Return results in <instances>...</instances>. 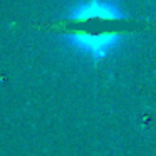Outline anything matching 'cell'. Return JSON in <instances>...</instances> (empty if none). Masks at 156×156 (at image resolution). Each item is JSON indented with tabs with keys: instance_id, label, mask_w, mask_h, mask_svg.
<instances>
[{
	"instance_id": "cell-1",
	"label": "cell",
	"mask_w": 156,
	"mask_h": 156,
	"mask_svg": "<svg viewBox=\"0 0 156 156\" xmlns=\"http://www.w3.org/2000/svg\"><path fill=\"white\" fill-rule=\"evenodd\" d=\"M71 45L79 49L84 54H89L92 59H104L121 41V32H87V30H69L66 34Z\"/></svg>"
},
{
	"instance_id": "cell-2",
	"label": "cell",
	"mask_w": 156,
	"mask_h": 156,
	"mask_svg": "<svg viewBox=\"0 0 156 156\" xmlns=\"http://www.w3.org/2000/svg\"><path fill=\"white\" fill-rule=\"evenodd\" d=\"M92 19H102V20H121L124 14L121 9L109 0H86L81 2L69 12V22H87Z\"/></svg>"
}]
</instances>
